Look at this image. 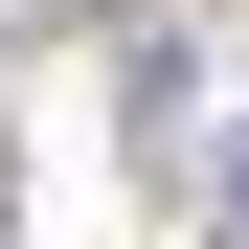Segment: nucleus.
<instances>
[{
	"instance_id": "obj_1",
	"label": "nucleus",
	"mask_w": 249,
	"mask_h": 249,
	"mask_svg": "<svg viewBox=\"0 0 249 249\" xmlns=\"http://www.w3.org/2000/svg\"><path fill=\"white\" fill-rule=\"evenodd\" d=\"M227 249H249V159H227Z\"/></svg>"
}]
</instances>
